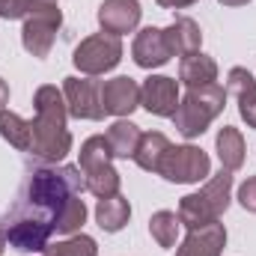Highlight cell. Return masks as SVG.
Segmentation results:
<instances>
[{"label": "cell", "instance_id": "d4e9b609", "mask_svg": "<svg viewBox=\"0 0 256 256\" xmlns=\"http://www.w3.org/2000/svg\"><path fill=\"white\" fill-rule=\"evenodd\" d=\"M84 220H86V206H84L80 196H72L63 206V212L57 214V220H54V232H60V236H78L80 226H84Z\"/></svg>", "mask_w": 256, "mask_h": 256}, {"label": "cell", "instance_id": "7c38bea8", "mask_svg": "<svg viewBox=\"0 0 256 256\" xmlns=\"http://www.w3.org/2000/svg\"><path fill=\"white\" fill-rule=\"evenodd\" d=\"M102 108H104V116H120V120L131 116L140 108V86H137V80L128 78V74L104 80L102 84Z\"/></svg>", "mask_w": 256, "mask_h": 256}, {"label": "cell", "instance_id": "f546056e", "mask_svg": "<svg viewBox=\"0 0 256 256\" xmlns=\"http://www.w3.org/2000/svg\"><path fill=\"white\" fill-rule=\"evenodd\" d=\"M57 6V0H27V9H51Z\"/></svg>", "mask_w": 256, "mask_h": 256}, {"label": "cell", "instance_id": "d6a6232c", "mask_svg": "<svg viewBox=\"0 0 256 256\" xmlns=\"http://www.w3.org/2000/svg\"><path fill=\"white\" fill-rule=\"evenodd\" d=\"M6 244H9V242H6V232H3V230H0V254H3V250H6Z\"/></svg>", "mask_w": 256, "mask_h": 256}, {"label": "cell", "instance_id": "5bb4252c", "mask_svg": "<svg viewBox=\"0 0 256 256\" xmlns=\"http://www.w3.org/2000/svg\"><path fill=\"white\" fill-rule=\"evenodd\" d=\"M140 15L143 9L137 0H104L98 6V24L104 33H114V36L131 33L140 24Z\"/></svg>", "mask_w": 256, "mask_h": 256}, {"label": "cell", "instance_id": "484cf974", "mask_svg": "<svg viewBox=\"0 0 256 256\" xmlns=\"http://www.w3.org/2000/svg\"><path fill=\"white\" fill-rule=\"evenodd\" d=\"M98 254V244H96V238H90V236H68L63 242H57V244H48L45 248V256H96Z\"/></svg>", "mask_w": 256, "mask_h": 256}, {"label": "cell", "instance_id": "ffe728a7", "mask_svg": "<svg viewBox=\"0 0 256 256\" xmlns=\"http://www.w3.org/2000/svg\"><path fill=\"white\" fill-rule=\"evenodd\" d=\"M170 146H173V143H170L161 131H146V134L140 137L137 152H134L137 167L146 170V173H158V167H161V161H164V155H167Z\"/></svg>", "mask_w": 256, "mask_h": 256}, {"label": "cell", "instance_id": "4316f807", "mask_svg": "<svg viewBox=\"0 0 256 256\" xmlns=\"http://www.w3.org/2000/svg\"><path fill=\"white\" fill-rule=\"evenodd\" d=\"M27 15V0H0V18L15 21Z\"/></svg>", "mask_w": 256, "mask_h": 256}, {"label": "cell", "instance_id": "3957f363", "mask_svg": "<svg viewBox=\"0 0 256 256\" xmlns=\"http://www.w3.org/2000/svg\"><path fill=\"white\" fill-rule=\"evenodd\" d=\"M230 194H232V173L220 170L218 176H212L196 194H188L179 200V220L188 230H200L208 224H218L220 214L230 208Z\"/></svg>", "mask_w": 256, "mask_h": 256}, {"label": "cell", "instance_id": "4dcf8cb0", "mask_svg": "<svg viewBox=\"0 0 256 256\" xmlns=\"http://www.w3.org/2000/svg\"><path fill=\"white\" fill-rule=\"evenodd\" d=\"M6 104H9V84L0 78V110H3Z\"/></svg>", "mask_w": 256, "mask_h": 256}, {"label": "cell", "instance_id": "30bf717a", "mask_svg": "<svg viewBox=\"0 0 256 256\" xmlns=\"http://www.w3.org/2000/svg\"><path fill=\"white\" fill-rule=\"evenodd\" d=\"M63 98L68 108V116L74 120H102V84L96 78H66Z\"/></svg>", "mask_w": 256, "mask_h": 256}, {"label": "cell", "instance_id": "2e32d148", "mask_svg": "<svg viewBox=\"0 0 256 256\" xmlns=\"http://www.w3.org/2000/svg\"><path fill=\"white\" fill-rule=\"evenodd\" d=\"M226 248V226L224 224H208L191 230L182 242V248L176 250V256H220Z\"/></svg>", "mask_w": 256, "mask_h": 256}, {"label": "cell", "instance_id": "f1b7e54d", "mask_svg": "<svg viewBox=\"0 0 256 256\" xmlns=\"http://www.w3.org/2000/svg\"><path fill=\"white\" fill-rule=\"evenodd\" d=\"M155 3L164 9H185V6H194L196 0H155Z\"/></svg>", "mask_w": 256, "mask_h": 256}, {"label": "cell", "instance_id": "44dd1931", "mask_svg": "<svg viewBox=\"0 0 256 256\" xmlns=\"http://www.w3.org/2000/svg\"><path fill=\"white\" fill-rule=\"evenodd\" d=\"M108 146H110V152H114V158H134V152H137V146H140V137H143V131L134 126L131 120H116L114 126L108 128Z\"/></svg>", "mask_w": 256, "mask_h": 256}, {"label": "cell", "instance_id": "83f0119b", "mask_svg": "<svg viewBox=\"0 0 256 256\" xmlns=\"http://www.w3.org/2000/svg\"><path fill=\"white\" fill-rule=\"evenodd\" d=\"M238 202H242L248 212H254L256 214V176H250V179L238 188Z\"/></svg>", "mask_w": 256, "mask_h": 256}, {"label": "cell", "instance_id": "603a6c76", "mask_svg": "<svg viewBox=\"0 0 256 256\" xmlns=\"http://www.w3.org/2000/svg\"><path fill=\"white\" fill-rule=\"evenodd\" d=\"M0 137L6 143H12L15 149L30 152V146H33V122L21 120L18 114H12V110L3 108L0 110Z\"/></svg>", "mask_w": 256, "mask_h": 256}, {"label": "cell", "instance_id": "1f68e13d", "mask_svg": "<svg viewBox=\"0 0 256 256\" xmlns=\"http://www.w3.org/2000/svg\"><path fill=\"white\" fill-rule=\"evenodd\" d=\"M218 3H224V6H248L250 0H218Z\"/></svg>", "mask_w": 256, "mask_h": 256}, {"label": "cell", "instance_id": "277c9868", "mask_svg": "<svg viewBox=\"0 0 256 256\" xmlns=\"http://www.w3.org/2000/svg\"><path fill=\"white\" fill-rule=\"evenodd\" d=\"M226 102V86L220 84H208V86H194L188 90V96L179 102L176 114H173V122H176V131L182 137H200L206 128L212 126L214 116L224 114V104Z\"/></svg>", "mask_w": 256, "mask_h": 256}, {"label": "cell", "instance_id": "4fadbf2b", "mask_svg": "<svg viewBox=\"0 0 256 256\" xmlns=\"http://www.w3.org/2000/svg\"><path fill=\"white\" fill-rule=\"evenodd\" d=\"M131 57L140 68H161V66L170 63V45L164 39V30L161 27H143L137 36H134V45H131Z\"/></svg>", "mask_w": 256, "mask_h": 256}, {"label": "cell", "instance_id": "d6986e66", "mask_svg": "<svg viewBox=\"0 0 256 256\" xmlns=\"http://www.w3.org/2000/svg\"><path fill=\"white\" fill-rule=\"evenodd\" d=\"M214 149H218V158H220V167L236 173L242 170L244 164V137L242 131L232 126H224L218 131V140H214Z\"/></svg>", "mask_w": 256, "mask_h": 256}, {"label": "cell", "instance_id": "5b68a950", "mask_svg": "<svg viewBox=\"0 0 256 256\" xmlns=\"http://www.w3.org/2000/svg\"><path fill=\"white\" fill-rule=\"evenodd\" d=\"M110 158H114V152H110L104 134H96V137L84 140V146H80V164L78 167L84 170L86 191L92 194V196H98V200L120 194V173L114 170Z\"/></svg>", "mask_w": 256, "mask_h": 256}, {"label": "cell", "instance_id": "7402d4cb", "mask_svg": "<svg viewBox=\"0 0 256 256\" xmlns=\"http://www.w3.org/2000/svg\"><path fill=\"white\" fill-rule=\"evenodd\" d=\"M128 218H131V206H128L126 196H120V194L104 196L96 206V220H98V226L104 232H120L128 224Z\"/></svg>", "mask_w": 256, "mask_h": 256}, {"label": "cell", "instance_id": "ba28073f", "mask_svg": "<svg viewBox=\"0 0 256 256\" xmlns=\"http://www.w3.org/2000/svg\"><path fill=\"white\" fill-rule=\"evenodd\" d=\"M63 24V15L57 6L51 9H27L24 15V27H21V45L27 54L45 60L54 48V39H57V30Z\"/></svg>", "mask_w": 256, "mask_h": 256}, {"label": "cell", "instance_id": "6da1fadb", "mask_svg": "<svg viewBox=\"0 0 256 256\" xmlns=\"http://www.w3.org/2000/svg\"><path fill=\"white\" fill-rule=\"evenodd\" d=\"M84 191H86V179L80 167H72V164L39 167L27 176L24 191L9 214H30V218H42L54 224L66 202L72 196H80Z\"/></svg>", "mask_w": 256, "mask_h": 256}, {"label": "cell", "instance_id": "ac0fdd59", "mask_svg": "<svg viewBox=\"0 0 256 256\" xmlns=\"http://www.w3.org/2000/svg\"><path fill=\"white\" fill-rule=\"evenodd\" d=\"M179 80H182L188 90L218 84V63H214L208 54H202V51L188 54V57H182V63H179Z\"/></svg>", "mask_w": 256, "mask_h": 256}, {"label": "cell", "instance_id": "9c48e42d", "mask_svg": "<svg viewBox=\"0 0 256 256\" xmlns=\"http://www.w3.org/2000/svg\"><path fill=\"white\" fill-rule=\"evenodd\" d=\"M3 232H6L9 248H15L21 254H36V250L48 248V242L54 236V224L42 220V218H30V214H9Z\"/></svg>", "mask_w": 256, "mask_h": 256}, {"label": "cell", "instance_id": "8992f818", "mask_svg": "<svg viewBox=\"0 0 256 256\" xmlns=\"http://www.w3.org/2000/svg\"><path fill=\"white\" fill-rule=\"evenodd\" d=\"M122 60V39L114 36V33H96V36H86L74 54H72V63L78 66L86 78H96V74H104L110 68H116Z\"/></svg>", "mask_w": 256, "mask_h": 256}, {"label": "cell", "instance_id": "e0dca14e", "mask_svg": "<svg viewBox=\"0 0 256 256\" xmlns=\"http://www.w3.org/2000/svg\"><path fill=\"white\" fill-rule=\"evenodd\" d=\"M164 39L170 45V54L176 57H188V54H196L200 45H202V30L194 18H176L170 27H164Z\"/></svg>", "mask_w": 256, "mask_h": 256}, {"label": "cell", "instance_id": "52a82bcc", "mask_svg": "<svg viewBox=\"0 0 256 256\" xmlns=\"http://www.w3.org/2000/svg\"><path fill=\"white\" fill-rule=\"evenodd\" d=\"M212 173V161H208V152H202L200 146H170L161 167H158V176H164L167 182H176V185H194V182H202L206 176Z\"/></svg>", "mask_w": 256, "mask_h": 256}, {"label": "cell", "instance_id": "9a60e30c", "mask_svg": "<svg viewBox=\"0 0 256 256\" xmlns=\"http://www.w3.org/2000/svg\"><path fill=\"white\" fill-rule=\"evenodd\" d=\"M226 96L236 98L238 114L248 122V128H256V80L248 68H242V66L230 68V74H226Z\"/></svg>", "mask_w": 256, "mask_h": 256}, {"label": "cell", "instance_id": "8fae6325", "mask_svg": "<svg viewBox=\"0 0 256 256\" xmlns=\"http://www.w3.org/2000/svg\"><path fill=\"white\" fill-rule=\"evenodd\" d=\"M140 108L152 116H173L179 108V80L167 74H149L140 86Z\"/></svg>", "mask_w": 256, "mask_h": 256}, {"label": "cell", "instance_id": "7a4b0ae2", "mask_svg": "<svg viewBox=\"0 0 256 256\" xmlns=\"http://www.w3.org/2000/svg\"><path fill=\"white\" fill-rule=\"evenodd\" d=\"M33 110H36V120H33V146H30V152L39 161H54V164L63 161L72 152V134L66 128L68 108H66L63 92L54 84L39 86L36 96H33Z\"/></svg>", "mask_w": 256, "mask_h": 256}, {"label": "cell", "instance_id": "cb8c5ba5", "mask_svg": "<svg viewBox=\"0 0 256 256\" xmlns=\"http://www.w3.org/2000/svg\"><path fill=\"white\" fill-rule=\"evenodd\" d=\"M179 230H182V220H179L176 212H155L152 220H149V232L161 248H176Z\"/></svg>", "mask_w": 256, "mask_h": 256}]
</instances>
